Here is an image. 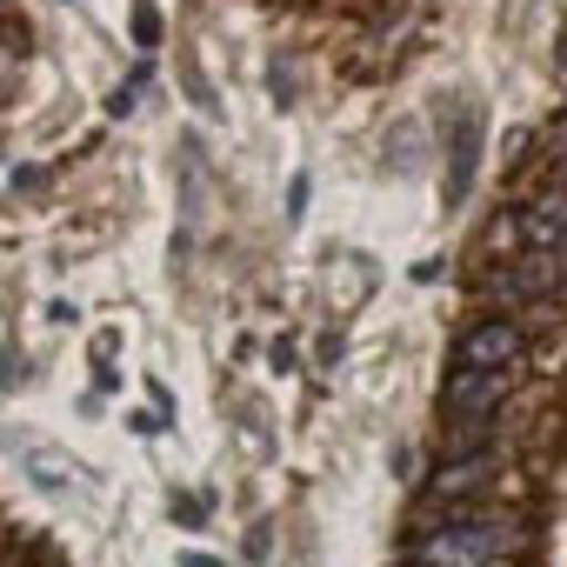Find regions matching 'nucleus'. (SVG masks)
I'll return each mask as SVG.
<instances>
[{
	"label": "nucleus",
	"instance_id": "nucleus-1",
	"mask_svg": "<svg viewBox=\"0 0 567 567\" xmlns=\"http://www.w3.org/2000/svg\"><path fill=\"white\" fill-rule=\"evenodd\" d=\"M520 547V527L507 514H454L414 540V567H494Z\"/></svg>",
	"mask_w": 567,
	"mask_h": 567
},
{
	"label": "nucleus",
	"instance_id": "nucleus-2",
	"mask_svg": "<svg viewBox=\"0 0 567 567\" xmlns=\"http://www.w3.org/2000/svg\"><path fill=\"white\" fill-rule=\"evenodd\" d=\"M514 394V368H454L441 388V414L447 421H494Z\"/></svg>",
	"mask_w": 567,
	"mask_h": 567
},
{
	"label": "nucleus",
	"instance_id": "nucleus-3",
	"mask_svg": "<svg viewBox=\"0 0 567 567\" xmlns=\"http://www.w3.org/2000/svg\"><path fill=\"white\" fill-rule=\"evenodd\" d=\"M520 354H527L520 315H487V321L461 328V341H454V368H520Z\"/></svg>",
	"mask_w": 567,
	"mask_h": 567
},
{
	"label": "nucleus",
	"instance_id": "nucleus-4",
	"mask_svg": "<svg viewBox=\"0 0 567 567\" xmlns=\"http://www.w3.org/2000/svg\"><path fill=\"white\" fill-rule=\"evenodd\" d=\"M501 481V461L494 454H447L434 474H427V501H474V494H487Z\"/></svg>",
	"mask_w": 567,
	"mask_h": 567
},
{
	"label": "nucleus",
	"instance_id": "nucleus-5",
	"mask_svg": "<svg viewBox=\"0 0 567 567\" xmlns=\"http://www.w3.org/2000/svg\"><path fill=\"white\" fill-rule=\"evenodd\" d=\"M514 227H520V247H560V227H567V194H560V181H547L540 200H534L527 214H514Z\"/></svg>",
	"mask_w": 567,
	"mask_h": 567
},
{
	"label": "nucleus",
	"instance_id": "nucleus-6",
	"mask_svg": "<svg viewBox=\"0 0 567 567\" xmlns=\"http://www.w3.org/2000/svg\"><path fill=\"white\" fill-rule=\"evenodd\" d=\"M514 280H520V301H527V295L554 301V295H560V247H527V254L514 260Z\"/></svg>",
	"mask_w": 567,
	"mask_h": 567
},
{
	"label": "nucleus",
	"instance_id": "nucleus-7",
	"mask_svg": "<svg viewBox=\"0 0 567 567\" xmlns=\"http://www.w3.org/2000/svg\"><path fill=\"white\" fill-rule=\"evenodd\" d=\"M474 147H481V127L461 121V141H454V181H447V200H467L474 187Z\"/></svg>",
	"mask_w": 567,
	"mask_h": 567
},
{
	"label": "nucleus",
	"instance_id": "nucleus-8",
	"mask_svg": "<svg viewBox=\"0 0 567 567\" xmlns=\"http://www.w3.org/2000/svg\"><path fill=\"white\" fill-rule=\"evenodd\" d=\"M481 301H501V308H520V280H514V267H494V274L481 280Z\"/></svg>",
	"mask_w": 567,
	"mask_h": 567
},
{
	"label": "nucleus",
	"instance_id": "nucleus-9",
	"mask_svg": "<svg viewBox=\"0 0 567 567\" xmlns=\"http://www.w3.org/2000/svg\"><path fill=\"white\" fill-rule=\"evenodd\" d=\"M127 34H134V48H141V54H154V48H161V14L147 8V0H141V8H134V21H127Z\"/></svg>",
	"mask_w": 567,
	"mask_h": 567
},
{
	"label": "nucleus",
	"instance_id": "nucleus-10",
	"mask_svg": "<svg viewBox=\"0 0 567 567\" xmlns=\"http://www.w3.org/2000/svg\"><path fill=\"white\" fill-rule=\"evenodd\" d=\"M28 474H34V481H41V487H68V481H74V474H68V467H61V461H41V454H34V461H28Z\"/></svg>",
	"mask_w": 567,
	"mask_h": 567
},
{
	"label": "nucleus",
	"instance_id": "nucleus-11",
	"mask_svg": "<svg viewBox=\"0 0 567 567\" xmlns=\"http://www.w3.org/2000/svg\"><path fill=\"white\" fill-rule=\"evenodd\" d=\"M274 554V520H254L247 527V560H267Z\"/></svg>",
	"mask_w": 567,
	"mask_h": 567
},
{
	"label": "nucleus",
	"instance_id": "nucleus-12",
	"mask_svg": "<svg viewBox=\"0 0 567 567\" xmlns=\"http://www.w3.org/2000/svg\"><path fill=\"white\" fill-rule=\"evenodd\" d=\"M207 514H214V501H207V494H200V501H174V520H181V527H200Z\"/></svg>",
	"mask_w": 567,
	"mask_h": 567
},
{
	"label": "nucleus",
	"instance_id": "nucleus-13",
	"mask_svg": "<svg viewBox=\"0 0 567 567\" xmlns=\"http://www.w3.org/2000/svg\"><path fill=\"white\" fill-rule=\"evenodd\" d=\"M308 200H315V181H308V174H295V187H288V214L301 220V214H308Z\"/></svg>",
	"mask_w": 567,
	"mask_h": 567
},
{
	"label": "nucleus",
	"instance_id": "nucleus-14",
	"mask_svg": "<svg viewBox=\"0 0 567 567\" xmlns=\"http://www.w3.org/2000/svg\"><path fill=\"white\" fill-rule=\"evenodd\" d=\"M107 114H114V121H127V114H134V87H121V94H107Z\"/></svg>",
	"mask_w": 567,
	"mask_h": 567
},
{
	"label": "nucleus",
	"instance_id": "nucleus-15",
	"mask_svg": "<svg viewBox=\"0 0 567 567\" xmlns=\"http://www.w3.org/2000/svg\"><path fill=\"white\" fill-rule=\"evenodd\" d=\"M14 187H21V194H34V187H48V167H21V174H14Z\"/></svg>",
	"mask_w": 567,
	"mask_h": 567
},
{
	"label": "nucleus",
	"instance_id": "nucleus-16",
	"mask_svg": "<svg viewBox=\"0 0 567 567\" xmlns=\"http://www.w3.org/2000/svg\"><path fill=\"white\" fill-rule=\"evenodd\" d=\"M8 94H14V54L0 48V101H8Z\"/></svg>",
	"mask_w": 567,
	"mask_h": 567
},
{
	"label": "nucleus",
	"instance_id": "nucleus-17",
	"mask_svg": "<svg viewBox=\"0 0 567 567\" xmlns=\"http://www.w3.org/2000/svg\"><path fill=\"white\" fill-rule=\"evenodd\" d=\"M181 567H220L214 554H181Z\"/></svg>",
	"mask_w": 567,
	"mask_h": 567
},
{
	"label": "nucleus",
	"instance_id": "nucleus-18",
	"mask_svg": "<svg viewBox=\"0 0 567 567\" xmlns=\"http://www.w3.org/2000/svg\"><path fill=\"white\" fill-rule=\"evenodd\" d=\"M14 381V354H0V388H8Z\"/></svg>",
	"mask_w": 567,
	"mask_h": 567
},
{
	"label": "nucleus",
	"instance_id": "nucleus-19",
	"mask_svg": "<svg viewBox=\"0 0 567 567\" xmlns=\"http://www.w3.org/2000/svg\"><path fill=\"white\" fill-rule=\"evenodd\" d=\"M0 8H8V0H0Z\"/></svg>",
	"mask_w": 567,
	"mask_h": 567
}]
</instances>
